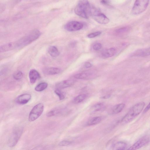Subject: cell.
<instances>
[{
	"mask_svg": "<svg viewBox=\"0 0 150 150\" xmlns=\"http://www.w3.org/2000/svg\"><path fill=\"white\" fill-rule=\"evenodd\" d=\"M31 96L30 94L28 93H25L21 94L16 99V102L19 105H24L27 103L31 99Z\"/></svg>",
	"mask_w": 150,
	"mask_h": 150,
	"instance_id": "11",
	"label": "cell"
},
{
	"mask_svg": "<svg viewBox=\"0 0 150 150\" xmlns=\"http://www.w3.org/2000/svg\"><path fill=\"white\" fill-rule=\"evenodd\" d=\"M102 118L100 117H96L91 119L87 122V125L91 126L98 124L102 120Z\"/></svg>",
	"mask_w": 150,
	"mask_h": 150,
	"instance_id": "20",
	"label": "cell"
},
{
	"mask_svg": "<svg viewBox=\"0 0 150 150\" xmlns=\"http://www.w3.org/2000/svg\"><path fill=\"white\" fill-rule=\"evenodd\" d=\"M43 73L47 75H53L59 73L61 71L60 69L54 67H45L42 70Z\"/></svg>",
	"mask_w": 150,
	"mask_h": 150,
	"instance_id": "12",
	"label": "cell"
},
{
	"mask_svg": "<svg viewBox=\"0 0 150 150\" xmlns=\"http://www.w3.org/2000/svg\"><path fill=\"white\" fill-rule=\"evenodd\" d=\"M59 110H51L47 114V115L48 117H52L59 113Z\"/></svg>",
	"mask_w": 150,
	"mask_h": 150,
	"instance_id": "30",
	"label": "cell"
},
{
	"mask_svg": "<svg viewBox=\"0 0 150 150\" xmlns=\"http://www.w3.org/2000/svg\"><path fill=\"white\" fill-rule=\"evenodd\" d=\"M72 143L70 141L64 140L61 142L59 145L60 146H66L71 145Z\"/></svg>",
	"mask_w": 150,
	"mask_h": 150,
	"instance_id": "29",
	"label": "cell"
},
{
	"mask_svg": "<svg viewBox=\"0 0 150 150\" xmlns=\"http://www.w3.org/2000/svg\"><path fill=\"white\" fill-rule=\"evenodd\" d=\"M129 30L130 28L129 27H124L117 29L116 32L119 34L128 31Z\"/></svg>",
	"mask_w": 150,
	"mask_h": 150,
	"instance_id": "26",
	"label": "cell"
},
{
	"mask_svg": "<svg viewBox=\"0 0 150 150\" xmlns=\"http://www.w3.org/2000/svg\"><path fill=\"white\" fill-rule=\"evenodd\" d=\"M101 33V32L100 31H97L95 32H93L88 34L87 35V37L88 38H94L97 37Z\"/></svg>",
	"mask_w": 150,
	"mask_h": 150,
	"instance_id": "28",
	"label": "cell"
},
{
	"mask_svg": "<svg viewBox=\"0 0 150 150\" xmlns=\"http://www.w3.org/2000/svg\"><path fill=\"white\" fill-rule=\"evenodd\" d=\"M150 55V47L138 49L132 52L130 55L131 57H144Z\"/></svg>",
	"mask_w": 150,
	"mask_h": 150,
	"instance_id": "10",
	"label": "cell"
},
{
	"mask_svg": "<svg viewBox=\"0 0 150 150\" xmlns=\"http://www.w3.org/2000/svg\"><path fill=\"white\" fill-rule=\"evenodd\" d=\"M102 47V45L100 43H97L93 45V49L96 50H98L100 49Z\"/></svg>",
	"mask_w": 150,
	"mask_h": 150,
	"instance_id": "31",
	"label": "cell"
},
{
	"mask_svg": "<svg viewBox=\"0 0 150 150\" xmlns=\"http://www.w3.org/2000/svg\"><path fill=\"white\" fill-rule=\"evenodd\" d=\"M103 108V103H99L96 104L93 106L94 111H97L102 109Z\"/></svg>",
	"mask_w": 150,
	"mask_h": 150,
	"instance_id": "27",
	"label": "cell"
},
{
	"mask_svg": "<svg viewBox=\"0 0 150 150\" xmlns=\"http://www.w3.org/2000/svg\"><path fill=\"white\" fill-rule=\"evenodd\" d=\"M54 92L58 96L60 100H61L64 98L65 94L63 92L61 91L60 89L57 88L55 90Z\"/></svg>",
	"mask_w": 150,
	"mask_h": 150,
	"instance_id": "25",
	"label": "cell"
},
{
	"mask_svg": "<svg viewBox=\"0 0 150 150\" xmlns=\"http://www.w3.org/2000/svg\"><path fill=\"white\" fill-rule=\"evenodd\" d=\"M91 16L97 22L101 24H106L109 22V19L107 16L93 6H91Z\"/></svg>",
	"mask_w": 150,
	"mask_h": 150,
	"instance_id": "4",
	"label": "cell"
},
{
	"mask_svg": "<svg viewBox=\"0 0 150 150\" xmlns=\"http://www.w3.org/2000/svg\"><path fill=\"white\" fill-rule=\"evenodd\" d=\"M87 96V95L86 94H82L79 95L74 99L73 102L75 103H80L85 100Z\"/></svg>",
	"mask_w": 150,
	"mask_h": 150,
	"instance_id": "22",
	"label": "cell"
},
{
	"mask_svg": "<svg viewBox=\"0 0 150 150\" xmlns=\"http://www.w3.org/2000/svg\"><path fill=\"white\" fill-rule=\"evenodd\" d=\"M48 52L50 55L53 57H57L59 54V52L57 48L54 46H50L48 48Z\"/></svg>",
	"mask_w": 150,
	"mask_h": 150,
	"instance_id": "17",
	"label": "cell"
},
{
	"mask_svg": "<svg viewBox=\"0 0 150 150\" xmlns=\"http://www.w3.org/2000/svg\"><path fill=\"white\" fill-rule=\"evenodd\" d=\"M110 96V95H108V96H103L102 97V98H104H104H109Z\"/></svg>",
	"mask_w": 150,
	"mask_h": 150,
	"instance_id": "35",
	"label": "cell"
},
{
	"mask_svg": "<svg viewBox=\"0 0 150 150\" xmlns=\"http://www.w3.org/2000/svg\"><path fill=\"white\" fill-rule=\"evenodd\" d=\"M48 85V83L46 82L41 83L36 86L35 89L37 91H42L46 88Z\"/></svg>",
	"mask_w": 150,
	"mask_h": 150,
	"instance_id": "21",
	"label": "cell"
},
{
	"mask_svg": "<svg viewBox=\"0 0 150 150\" xmlns=\"http://www.w3.org/2000/svg\"><path fill=\"white\" fill-rule=\"evenodd\" d=\"M149 0H136L132 9L134 15H138L144 12L147 8Z\"/></svg>",
	"mask_w": 150,
	"mask_h": 150,
	"instance_id": "5",
	"label": "cell"
},
{
	"mask_svg": "<svg viewBox=\"0 0 150 150\" xmlns=\"http://www.w3.org/2000/svg\"><path fill=\"white\" fill-rule=\"evenodd\" d=\"M83 25L81 23L73 21L69 22L66 23L64 28L67 30L69 31H75L81 29L83 27Z\"/></svg>",
	"mask_w": 150,
	"mask_h": 150,
	"instance_id": "8",
	"label": "cell"
},
{
	"mask_svg": "<svg viewBox=\"0 0 150 150\" xmlns=\"http://www.w3.org/2000/svg\"><path fill=\"white\" fill-rule=\"evenodd\" d=\"M84 66L86 68H89L92 67V65L90 62H87L85 63Z\"/></svg>",
	"mask_w": 150,
	"mask_h": 150,
	"instance_id": "32",
	"label": "cell"
},
{
	"mask_svg": "<svg viewBox=\"0 0 150 150\" xmlns=\"http://www.w3.org/2000/svg\"><path fill=\"white\" fill-rule=\"evenodd\" d=\"M17 48L15 42L6 43L0 46V52H3Z\"/></svg>",
	"mask_w": 150,
	"mask_h": 150,
	"instance_id": "13",
	"label": "cell"
},
{
	"mask_svg": "<svg viewBox=\"0 0 150 150\" xmlns=\"http://www.w3.org/2000/svg\"><path fill=\"white\" fill-rule=\"evenodd\" d=\"M116 53V50L114 48H111L104 50L102 53V57L105 58L113 56Z\"/></svg>",
	"mask_w": 150,
	"mask_h": 150,
	"instance_id": "16",
	"label": "cell"
},
{
	"mask_svg": "<svg viewBox=\"0 0 150 150\" xmlns=\"http://www.w3.org/2000/svg\"><path fill=\"white\" fill-rule=\"evenodd\" d=\"M125 106L124 103L119 104L114 106L112 110V114H116L121 112Z\"/></svg>",
	"mask_w": 150,
	"mask_h": 150,
	"instance_id": "19",
	"label": "cell"
},
{
	"mask_svg": "<svg viewBox=\"0 0 150 150\" xmlns=\"http://www.w3.org/2000/svg\"><path fill=\"white\" fill-rule=\"evenodd\" d=\"M126 143L123 142H119L112 145V149L116 150H122L125 149L127 147Z\"/></svg>",
	"mask_w": 150,
	"mask_h": 150,
	"instance_id": "18",
	"label": "cell"
},
{
	"mask_svg": "<svg viewBox=\"0 0 150 150\" xmlns=\"http://www.w3.org/2000/svg\"><path fill=\"white\" fill-rule=\"evenodd\" d=\"M150 109V102L149 103V104L148 105L146 106V108L144 109V111H143V113H146Z\"/></svg>",
	"mask_w": 150,
	"mask_h": 150,
	"instance_id": "34",
	"label": "cell"
},
{
	"mask_svg": "<svg viewBox=\"0 0 150 150\" xmlns=\"http://www.w3.org/2000/svg\"><path fill=\"white\" fill-rule=\"evenodd\" d=\"M101 3L104 5H108L110 3L109 0H101Z\"/></svg>",
	"mask_w": 150,
	"mask_h": 150,
	"instance_id": "33",
	"label": "cell"
},
{
	"mask_svg": "<svg viewBox=\"0 0 150 150\" xmlns=\"http://www.w3.org/2000/svg\"><path fill=\"white\" fill-rule=\"evenodd\" d=\"M74 83V81L71 80H65L59 82L56 84V87L57 89H62L70 87Z\"/></svg>",
	"mask_w": 150,
	"mask_h": 150,
	"instance_id": "14",
	"label": "cell"
},
{
	"mask_svg": "<svg viewBox=\"0 0 150 150\" xmlns=\"http://www.w3.org/2000/svg\"><path fill=\"white\" fill-rule=\"evenodd\" d=\"M40 35L41 33L38 30H33L15 42L17 48H22L28 45L37 40Z\"/></svg>",
	"mask_w": 150,
	"mask_h": 150,
	"instance_id": "2",
	"label": "cell"
},
{
	"mask_svg": "<svg viewBox=\"0 0 150 150\" xmlns=\"http://www.w3.org/2000/svg\"><path fill=\"white\" fill-rule=\"evenodd\" d=\"M23 74L20 71H17L15 72L13 75V78L16 80H19L23 77Z\"/></svg>",
	"mask_w": 150,
	"mask_h": 150,
	"instance_id": "23",
	"label": "cell"
},
{
	"mask_svg": "<svg viewBox=\"0 0 150 150\" xmlns=\"http://www.w3.org/2000/svg\"><path fill=\"white\" fill-rule=\"evenodd\" d=\"M88 74L83 73L75 74L74 77L75 78L79 79H86L89 76Z\"/></svg>",
	"mask_w": 150,
	"mask_h": 150,
	"instance_id": "24",
	"label": "cell"
},
{
	"mask_svg": "<svg viewBox=\"0 0 150 150\" xmlns=\"http://www.w3.org/2000/svg\"><path fill=\"white\" fill-rule=\"evenodd\" d=\"M23 132L21 127L17 128L14 130L9 139L8 144L12 147L16 145L20 138Z\"/></svg>",
	"mask_w": 150,
	"mask_h": 150,
	"instance_id": "7",
	"label": "cell"
},
{
	"mask_svg": "<svg viewBox=\"0 0 150 150\" xmlns=\"http://www.w3.org/2000/svg\"><path fill=\"white\" fill-rule=\"evenodd\" d=\"M150 141V138L145 136L139 139L132 146L129 147L128 150H136L139 149L147 144Z\"/></svg>",
	"mask_w": 150,
	"mask_h": 150,
	"instance_id": "9",
	"label": "cell"
},
{
	"mask_svg": "<svg viewBox=\"0 0 150 150\" xmlns=\"http://www.w3.org/2000/svg\"><path fill=\"white\" fill-rule=\"evenodd\" d=\"M44 109V105L42 103H40L34 106L29 114V120L33 122L37 119L42 114Z\"/></svg>",
	"mask_w": 150,
	"mask_h": 150,
	"instance_id": "6",
	"label": "cell"
},
{
	"mask_svg": "<svg viewBox=\"0 0 150 150\" xmlns=\"http://www.w3.org/2000/svg\"><path fill=\"white\" fill-rule=\"evenodd\" d=\"M91 6L88 0H79L74 12L78 16L88 19L91 16Z\"/></svg>",
	"mask_w": 150,
	"mask_h": 150,
	"instance_id": "3",
	"label": "cell"
},
{
	"mask_svg": "<svg viewBox=\"0 0 150 150\" xmlns=\"http://www.w3.org/2000/svg\"><path fill=\"white\" fill-rule=\"evenodd\" d=\"M144 106L145 103L143 102L138 103L133 105L122 118L121 123L125 124L131 121L140 113Z\"/></svg>",
	"mask_w": 150,
	"mask_h": 150,
	"instance_id": "1",
	"label": "cell"
},
{
	"mask_svg": "<svg viewBox=\"0 0 150 150\" xmlns=\"http://www.w3.org/2000/svg\"><path fill=\"white\" fill-rule=\"evenodd\" d=\"M29 77L30 83L33 84L35 82L37 79L40 78V75L37 71L32 69L29 72Z\"/></svg>",
	"mask_w": 150,
	"mask_h": 150,
	"instance_id": "15",
	"label": "cell"
}]
</instances>
